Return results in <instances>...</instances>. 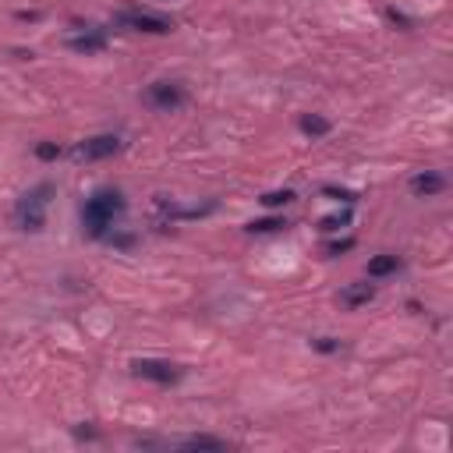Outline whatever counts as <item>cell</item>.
I'll list each match as a JSON object with an SVG mask.
<instances>
[{
	"mask_svg": "<svg viewBox=\"0 0 453 453\" xmlns=\"http://www.w3.org/2000/svg\"><path fill=\"white\" fill-rule=\"evenodd\" d=\"M68 46L78 50V54H99V50L106 46V32H103V29H92V32H86V36H71Z\"/></svg>",
	"mask_w": 453,
	"mask_h": 453,
	"instance_id": "obj_8",
	"label": "cell"
},
{
	"mask_svg": "<svg viewBox=\"0 0 453 453\" xmlns=\"http://www.w3.org/2000/svg\"><path fill=\"white\" fill-rule=\"evenodd\" d=\"M287 202H294V191H290V188H283V191H270V195H263V205H266V209H280V205H287Z\"/></svg>",
	"mask_w": 453,
	"mask_h": 453,
	"instance_id": "obj_14",
	"label": "cell"
},
{
	"mask_svg": "<svg viewBox=\"0 0 453 453\" xmlns=\"http://www.w3.org/2000/svg\"><path fill=\"white\" fill-rule=\"evenodd\" d=\"M50 195H54V184L43 181L18 202V223H21V230H32V234L43 230V209H46Z\"/></svg>",
	"mask_w": 453,
	"mask_h": 453,
	"instance_id": "obj_2",
	"label": "cell"
},
{
	"mask_svg": "<svg viewBox=\"0 0 453 453\" xmlns=\"http://www.w3.org/2000/svg\"><path fill=\"white\" fill-rule=\"evenodd\" d=\"M184 450H227V443L223 439H213V436H188L181 439Z\"/></svg>",
	"mask_w": 453,
	"mask_h": 453,
	"instance_id": "obj_12",
	"label": "cell"
},
{
	"mask_svg": "<svg viewBox=\"0 0 453 453\" xmlns=\"http://www.w3.org/2000/svg\"><path fill=\"white\" fill-rule=\"evenodd\" d=\"M447 188V178L443 174H432V170H425V174H418L414 181H411V191L414 195H439Z\"/></svg>",
	"mask_w": 453,
	"mask_h": 453,
	"instance_id": "obj_9",
	"label": "cell"
},
{
	"mask_svg": "<svg viewBox=\"0 0 453 453\" xmlns=\"http://www.w3.org/2000/svg\"><path fill=\"white\" fill-rule=\"evenodd\" d=\"M351 223V209H344V213H333V216H326L319 227L322 230H340V227H347Z\"/></svg>",
	"mask_w": 453,
	"mask_h": 453,
	"instance_id": "obj_15",
	"label": "cell"
},
{
	"mask_svg": "<svg viewBox=\"0 0 453 453\" xmlns=\"http://www.w3.org/2000/svg\"><path fill=\"white\" fill-rule=\"evenodd\" d=\"M117 21L128 25V29H135V32H149V36H163V32L174 29L170 18H163V14H149V11H121Z\"/></svg>",
	"mask_w": 453,
	"mask_h": 453,
	"instance_id": "obj_3",
	"label": "cell"
},
{
	"mask_svg": "<svg viewBox=\"0 0 453 453\" xmlns=\"http://www.w3.org/2000/svg\"><path fill=\"white\" fill-rule=\"evenodd\" d=\"M124 195L117 191V188H99L92 198H86V205H82V227H86V234L89 238H106L110 234V227H113V220L124 213Z\"/></svg>",
	"mask_w": 453,
	"mask_h": 453,
	"instance_id": "obj_1",
	"label": "cell"
},
{
	"mask_svg": "<svg viewBox=\"0 0 453 453\" xmlns=\"http://www.w3.org/2000/svg\"><path fill=\"white\" fill-rule=\"evenodd\" d=\"M280 227H287V220H283V216H266V220L248 223V230H252V234H273V230H280Z\"/></svg>",
	"mask_w": 453,
	"mask_h": 453,
	"instance_id": "obj_13",
	"label": "cell"
},
{
	"mask_svg": "<svg viewBox=\"0 0 453 453\" xmlns=\"http://www.w3.org/2000/svg\"><path fill=\"white\" fill-rule=\"evenodd\" d=\"M36 156H39V160H57L61 149H57L54 142H43V146H36Z\"/></svg>",
	"mask_w": 453,
	"mask_h": 453,
	"instance_id": "obj_16",
	"label": "cell"
},
{
	"mask_svg": "<svg viewBox=\"0 0 453 453\" xmlns=\"http://www.w3.org/2000/svg\"><path fill=\"white\" fill-rule=\"evenodd\" d=\"M146 99H149L156 110H178L184 99H188V92H184L178 82H156V86H149Z\"/></svg>",
	"mask_w": 453,
	"mask_h": 453,
	"instance_id": "obj_4",
	"label": "cell"
},
{
	"mask_svg": "<svg viewBox=\"0 0 453 453\" xmlns=\"http://www.w3.org/2000/svg\"><path fill=\"white\" fill-rule=\"evenodd\" d=\"M301 131L312 135V138H322V135H330V121L319 117V113H308V117H301Z\"/></svg>",
	"mask_w": 453,
	"mask_h": 453,
	"instance_id": "obj_11",
	"label": "cell"
},
{
	"mask_svg": "<svg viewBox=\"0 0 453 453\" xmlns=\"http://www.w3.org/2000/svg\"><path fill=\"white\" fill-rule=\"evenodd\" d=\"M312 347H319V351H326V355H330V351H340V344H337L333 337H319V340H312Z\"/></svg>",
	"mask_w": 453,
	"mask_h": 453,
	"instance_id": "obj_17",
	"label": "cell"
},
{
	"mask_svg": "<svg viewBox=\"0 0 453 453\" xmlns=\"http://www.w3.org/2000/svg\"><path fill=\"white\" fill-rule=\"evenodd\" d=\"M131 372L138 375V379H153V382H178L181 379V368L170 362H149V358H142V362L131 365Z\"/></svg>",
	"mask_w": 453,
	"mask_h": 453,
	"instance_id": "obj_5",
	"label": "cell"
},
{
	"mask_svg": "<svg viewBox=\"0 0 453 453\" xmlns=\"http://www.w3.org/2000/svg\"><path fill=\"white\" fill-rule=\"evenodd\" d=\"M121 149V138L117 135H96V138H86L78 149H75V156L78 160H106V156H113Z\"/></svg>",
	"mask_w": 453,
	"mask_h": 453,
	"instance_id": "obj_6",
	"label": "cell"
},
{
	"mask_svg": "<svg viewBox=\"0 0 453 453\" xmlns=\"http://www.w3.org/2000/svg\"><path fill=\"white\" fill-rule=\"evenodd\" d=\"M400 270V259L397 255H375L368 263V276H390V273Z\"/></svg>",
	"mask_w": 453,
	"mask_h": 453,
	"instance_id": "obj_10",
	"label": "cell"
},
{
	"mask_svg": "<svg viewBox=\"0 0 453 453\" xmlns=\"http://www.w3.org/2000/svg\"><path fill=\"white\" fill-rule=\"evenodd\" d=\"M372 297H375V287H372V283H365V280L347 283V287L340 290V305H344V308H362V305H368Z\"/></svg>",
	"mask_w": 453,
	"mask_h": 453,
	"instance_id": "obj_7",
	"label": "cell"
},
{
	"mask_svg": "<svg viewBox=\"0 0 453 453\" xmlns=\"http://www.w3.org/2000/svg\"><path fill=\"white\" fill-rule=\"evenodd\" d=\"M106 238H110V241H113V245H117V248H128V245H131V241H135V238H131V234H106Z\"/></svg>",
	"mask_w": 453,
	"mask_h": 453,
	"instance_id": "obj_18",
	"label": "cell"
}]
</instances>
